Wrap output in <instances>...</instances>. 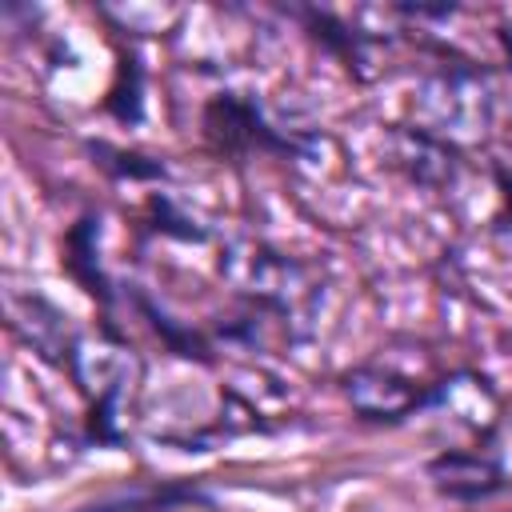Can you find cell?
Returning <instances> with one entry per match:
<instances>
[{
  "instance_id": "cell-2",
  "label": "cell",
  "mask_w": 512,
  "mask_h": 512,
  "mask_svg": "<svg viewBox=\"0 0 512 512\" xmlns=\"http://www.w3.org/2000/svg\"><path fill=\"white\" fill-rule=\"evenodd\" d=\"M432 476L452 496H488L492 488H500V468L472 456H440L432 460Z\"/></svg>"
},
{
  "instance_id": "cell-1",
  "label": "cell",
  "mask_w": 512,
  "mask_h": 512,
  "mask_svg": "<svg viewBox=\"0 0 512 512\" xmlns=\"http://www.w3.org/2000/svg\"><path fill=\"white\" fill-rule=\"evenodd\" d=\"M180 504H208V496L196 484H156V488H132L96 504H84L76 512H172Z\"/></svg>"
}]
</instances>
